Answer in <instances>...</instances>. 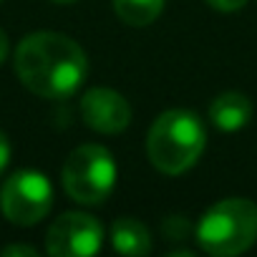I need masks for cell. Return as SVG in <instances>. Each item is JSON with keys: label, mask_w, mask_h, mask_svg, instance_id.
<instances>
[{"label": "cell", "mask_w": 257, "mask_h": 257, "mask_svg": "<svg viewBox=\"0 0 257 257\" xmlns=\"http://www.w3.org/2000/svg\"><path fill=\"white\" fill-rule=\"evenodd\" d=\"M16 73L21 83L43 98H68L81 88L88 73L83 48L63 33H31L16 51Z\"/></svg>", "instance_id": "1"}, {"label": "cell", "mask_w": 257, "mask_h": 257, "mask_svg": "<svg viewBox=\"0 0 257 257\" xmlns=\"http://www.w3.org/2000/svg\"><path fill=\"white\" fill-rule=\"evenodd\" d=\"M207 144L204 123L184 108L164 111L149 128L147 154L149 162L169 177H177L197 164Z\"/></svg>", "instance_id": "2"}, {"label": "cell", "mask_w": 257, "mask_h": 257, "mask_svg": "<svg viewBox=\"0 0 257 257\" xmlns=\"http://www.w3.org/2000/svg\"><path fill=\"white\" fill-rule=\"evenodd\" d=\"M194 234L199 247L209 254H239L257 239V204L242 197L222 199L199 217Z\"/></svg>", "instance_id": "3"}, {"label": "cell", "mask_w": 257, "mask_h": 257, "mask_svg": "<svg viewBox=\"0 0 257 257\" xmlns=\"http://www.w3.org/2000/svg\"><path fill=\"white\" fill-rule=\"evenodd\" d=\"M116 187V162L108 149L83 144L63 164V189L81 204H101Z\"/></svg>", "instance_id": "4"}, {"label": "cell", "mask_w": 257, "mask_h": 257, "mask_svg": "<svg viewBox=\"0 0 257 257\" xmlns=\"http://www.w3.org/2000/svg\"><path fill=\"white\" fill-rule=\"evenodd\" d=\"M53 204V187L46 179V174L23 169L6 179L0 189V209L6 219L21 227L38 224Z\"/></svg>", "instance_id": "5"}, {"label": "cell", "mask_w": 257, "mask_h": 257, "mask_svg": "<svg viewBox=\"0 0 257 257\" xmlns=\"http://www.w3.org/2000/svg\"><path fill=\"white\" fill-rule=\"evenodd\" d=\"M101 244L103 227L86 212L61 214L46 234V249L53 257H91L101 249Z\"/></svg>", "instance_id": "6"}, {"label": "cell", "mask_w": 257, "mask_h": 257, "mask_svg": "<svg viewBox=\"0 0 257 257\" xmlns=\"http://www.w3.org/2000/svg\"><path fill=\"white\" fill-rule=\"evenodd\" d=\"M81 116L98 134H121L132 121V106L113 88H91L81 98Z\"/></svg>", "instance_id": "7"}, {"label": "cell", "mask_w": 257, "mask_h": 257, "mask_svg": "<svg viewBox=\"0 0 257 257\" xmlns=\"http://www.w3.org/2000/svg\"><path fill=\"white\" fill-rule=\"evenodd\" d=\"M209 118L212 123L224 134L239 132L244 128L252 118V103L244 93L239 91H227L222 96H217L209 106Z\"/></svg>", "instance_id": "8"}, {"label": "cell", "mask_w": 257, "mask_h": 257, "mask_svg": "<svg viewBox=\"0 0 257 257\" xmlns=\"http://www.w3.org/2000/svg\"><path fill=\"white\" fill-rule=\"evenodd\" d=\"M111 247L121 254L142 257L152 252V234L144 222L134 217H121L111 224Z\"/></svg>", "instance_id": "9"}, {"label": "cell", "mask_w": 257, "mask_h": 257, "mask_svg": "<svg viewBox=\"0 0 257 257\" xmlns=\"http://www.w3.org/2000/svg\"><path fill=\"white\" fill-rule=\"evenodd\" d=\"M113 11L123 23L142 28L162 16L164 0H113Z\"/></svg>", "instance_id": "10"}, {"label": "cell", "mask_w": 257, "mask_h": 257, "mask_svg": "<svg viewBox=\"0 0 257 257\" xmlns=\"http://www.w3.org/2000/svg\"><path fill=\"white\" fill-rule=\"evenodd\" d=\"M189 232V222L184 217H167L164 219V237L167 239H184Z\"/></svg>", "instance_id": "11"}, {"label": "cell", "mask_w": 257, "mask_h": 257, "mask_svg": "<svg viewBox=\"0 0 257 257\" xmlns=\"http://www.w3.org/2000/svg\"><path fill=\"white\" fill-rule=\"evenodd\" d=\"M207 3L214 11H219V13H234V11H239L247 3V0H207Z\"/></svg>", "instance_id": "12"}, {"label": "cell", "mask_w": 257, "mask_h": 257, "mask_svg": "<svg viewBox=\"0 0 257 257\" xmlns=\"http://www.w3.org/2000/svg\"><path fill=\"white\" fill-rule=\"evenodd\" d=\"M8 164H11V142L3 132H0V174L6 172Z\"/></svg>", "instance_id": "13"}, {"label": "cell", "mask_w": 257, "mask_h": 257, "mask_svg": "<svg viewBox=\"0 0 257 257\" xmlns=\"http://www.w3.org/2000/svg\"><path fill=\"white\" fill-rule=\"evenodd\" d=\"M6 257H13V254H26V257H38V249L36 247H28V244H11L3 249Z\"/></svg>", "instance_id": "14"}, {"label": "cell", "mask_w": 257, "mask_h": 257, "mask_svg": "<svg viewBox=\"0 0 257 257\" xmlns=\"http://www.w3.org/2000/svg\"><path fill=\"white\" fill-rule=\"evenodd\" d=\"M6 56H8V36H6L3 28H0V63L6 61Z\"/></svg>", "instance_id": "15"}, {"label": "cell", "mask_w": 257, "mask_h": 257, "mask_svg": "<svg viewBox=\"0 0 257 257\" xmlns=\"http://www.w3.org/2000/svg\"><path fill=\"white\" fill-rule=\"evenodd\" d=\"M56 3H76V0H56Z\"/></svg>", "instance_id": "16"}]
</instances>
